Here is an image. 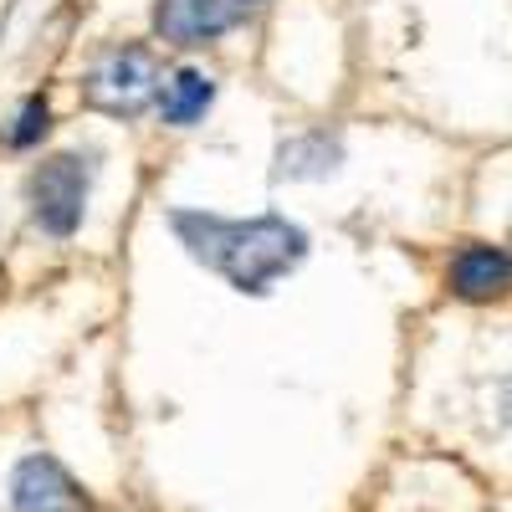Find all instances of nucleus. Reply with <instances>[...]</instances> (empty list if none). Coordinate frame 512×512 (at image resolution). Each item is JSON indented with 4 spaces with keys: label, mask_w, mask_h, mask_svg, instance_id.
<instances>
[{
    "label": "nucleus",
    "mask_w": 512,
    "mask_h": 512,
    "mask_svg": "<svg viewBox=\"0 0 512 512\" xmlns=\"http://www.w3.org/2000/svg\"><path fill=\"white\" fill-rule=\"evenodd\" d=\"M169 231L180 236V246L195 256L205 272H216L236 292L262 297L272 292L287 272L303 267L308 256V231L287 216H210V210H175Z\"/></svg>",
    "instance_id": "nucleus-1"
},
{
    "label": "nucleus",
    "mask_w": 512,
    "mask_h": 512,
    "mask_svg": "<svg viewBox=\"0 0 512 512\" xmlns=\"http://www.w3.org/2000/svg\"><path fill=\"white\" fill-rule=\"evenodd\" d=\"M88 190H93V154H77L62 149L52 159H41L26 180V200H31V216L36 226L67 241L82 226V210H88Z\"/></svg>",
    "instance_id": "nucleus-2"
},
{
    "label": "nucleus",
    "mask_w": 512,
    "mask_h": 512,
    "mask_svg": "<svg viewBox=\"0 0 512 512\" xmlns=\"http://www.w3.org/2000/svg\"><path fill=\"white\" fill-rule=\"evenodd\" d=\"M154 93H159V57L144 41L108 52L82 77V103L93 113H108V118H139L154 103Z\"/></svg>",
    "instance_id": "nucleus-3"
},
{
    "label": "nucleus",
    "mask_w": 512,
    "mask_h": 512,
    "mask_svg": "<svg viewBox=\"0 0 512 512\" xmlns=\"http://www.w3.org/2000/svg\"><path fill=\"white\" fill-rule=\"evenodd\" d=\"M267 0H159L154 11V31L169 47H205L236 26H246Z\"/></svg>",
    "instance_id": "nucleus-4"
},
{
    "label": "nucleus",
    "mask_w": 512,
    "mask_h": 512,
    "mask_svg": "<svg viewBox=\"0 0 512 512\" xmlns=\"http://www.w3.org/2000/svg\"><path fill=\"white\" fill-rule=\"evenodd\" d=\"M11 507L16 512H93L88 492L52 456H26L11 472Z\"/></svg>",
    "instance_id": "nucleus-5"
},
{
    "label": "nucleus",
    "mask_w": 512,
    "mask_h": 512,
    "mask_svg": "<svg viewBox=\"0 0 512 512\" xmlns=\"http://www.w3.org/2000/svg\"><path fill=\"white\" fill-rule=\"evenodd\" d=\"M507 277H512V262L492 241H472L451 256V292L461 303H492V297L507 292Z\"/></svg>",
    "instance_id": "nucleus-6"
},
{
    "label": "nucleus",
    "mask_w": 512,
    "mask_h": 512,
    "mask_svg": "<svg viewBox=\"0 0 512 512\" xmlns=\"http://www.w3.org/2000/svg\"><path fill=\"white\" fill-rule=\"evenodd\" d=\"M164 123H175V128H190L205 118V108L216 103V77L200 72V67H175L169 77H159V93H154Z\"/></svg>",
    "instance_id": "nucleus-7"
},
{
    "label": "nucleus",
    "mask_w": 512,
    "mask_h": 512,
    "mask_svg": "<svg viewBox=\"0 0 512 512\" xmlns=\"http://www.w3.org/2000/svg\"><path fill=\"white\" fill-rule=\"evenodd\" d=\"M338 139H328V134H303V139H292V144H282L277 149V175H287V180H313V175H328V169L338 164Z\"/></svg>",
    "instance_id": "nucleus-8"
},
{
    "label": "nucleus",
    "mask_w": 512,
    "mask_h": 512,
    "mask_svg": "<svg viewBox=\"0 0 512 512\" xmlns=\"http://www.w3.org/2000/svg\"><path fill=\"white\" fill-rule=\"evenodd\" d=\"M47 128H52V103L47 98H26L21 103V113H16V128H11V149H31V144H41V139H47Z\"/></svg>",
    "instance_id": "nucleus-9"
}]
</instances>
